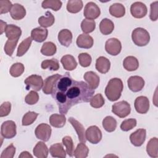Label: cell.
<instances>
[{
  "instance_id": "cell-28",
  "label": "cell",
  "mask_w": 158,
  "mask_h": 158,
  "mask_svg": "<svg viewBox=\"0 0 158 158\" xmlns=\"http://www.w3.org/2000/svg\"><path fill=\"white\" fill-rule=\"evenodd\" d=\"M49 123L51 126L56 128L63 127L66 122V118L64 114H52L49 117Z\"/></svg>"
},
{
  "instance_id": "cell-43",
  "label": "cell",
  "mask_w": 158,
  "mask_h": 158,
  "mask_svg": "<svg viewBox=\"0 0 158 158\" xmlns=\"http://www.w3.org/2000/svg\"><path fill=\"white\" fill-rule=\"evenodd\" d=\"M38 115V113L32 111H28L27 112L22 118V124L23 126H28L32 124L36 119Z\"/></svg>"
},
{
  "instance_id": "cell-22",
  "label": "cell",
  "mask_w": 158,
  "mask_h": 158,
  "mask_svg": "<svg viewBox=\"0 0 158 158\" xmlns=\"http://www.w3.org/2000/svg\"><path fill=\"white\" fill-rule=\"evenodd\" d=\"M48 30L46 28L37 27L33 28L31 31V37L33 40L38 42H43L48 37Z\"/></svg>"
},
{
  "instance_id": "cell-13",
  "label": "cell",
  "mask_w": 158,
  "mask_h": 158,
  "mask_svg": "<svg viewBox=\"0 0 158 158\" xmlns=\"http://www.w3.org/2000/svg\"><path fill=\"white\" fill-rule=\"evenodd\" d=\"M134 106L138 113L142 114H146L149 109V101L146 96H138L135 101Z\"/></svg>"
},
{
  "instance_id": "cell-6",
  "label": "cell",
  "mask_w": 158,
  "mask_h": 158,
  "mask_svg": "<svg viewBox=\"0 0 158 158\" xmlns=\"http://www.w3.org/2000/svg\"><path fill=\"white\" fill-rule=\"evenodd\" d=\"M16 128V124L14 121H5L2 123L1 127V136L6 139H11L17 134Z\"/></svg>"
},
{
  "instance_id": "cell-49",
  "label": "cell",
  "mask_w": 158,
  "mask_h": 158,
  "mask_svg": "<svg viewBox=\"0 0 158 158\" xmlns=\"http://www.w3.org/2000/svg\"><path fill=\"white\" fill-rule=\"evenodd\" d=\"M15 153V148L14 144L11 143L1 153V158H13Z\"/></svg>"
},
{
  "instance_id": "cell-29",
  "label": "cell",
  "mask_w": 158,
  "mask_h": 158,
  "mask_svg": "<svg viewBox=\"0 0 158 158\" xmlns=\"http://www.w3.org/2000/svg\"><path fill=\"white\" fill-rule=\"evenodd\" d=\"M114 29V24L112 20L109 19H103L99 23V30L104 35L110 34Z\"/></svg>"
},
{
  "instance_id": "cell-19",
  "label": "cell",
  "mask_w": 158,
  "mask_h": 158,
  "mask_svg": "<svg viewBox=\"0 0 158 158\" xmlns=\"http://www.w3.org/2000/svg\"><path fill=\"white\" fill-rule=\"evenodd\" d=\"M57 38L61 45L69 47L72 42V33L68 29H62L59 32Z\"/></svg>"
},
{
  "instance_id": "cell-4",
  "label": "cell",
  "mask_w": 158,
  "mask_h": 158,
  "mask_svg": "<svg viewBox=\"0 0 158 158\" xmlns=\"http://www.w3.org/2000/svg\"><path fill=\"white\" fill-rule=\"evenodd\" d=\"M112 112L120 118H125L131 112L130 104L126 101H121L114 104Z\"/></svg>"
},
{
  "instance_id": "cell-52",
  "label": "cell",
  "mask_w": 158,
  "mask_h": 158,
  "mask_svg": "<svg viewBox=\"0 0 158 158\" xmlns=\"http://www.w3.org/2000/svg\"><path fill=\"white\" fill-rule=\"evenodd\" d=\"M11 110V104L10 102L6 101L1 104L0 106V117H5L10 114Z\"/></svg>"
},
{
  "instance_id": "cell-2",
  "label": "cell",
  "mask_w": 158,
  "mask_h": 158,
  "mask_svg": "<svg viewBox=\"0 0 158 158\" xmlns=\"http://www.w3.org/2000/svg\"><path fill=\"white\" fill-rule=\"evenodd\" d=\"M123 89V85L122 80L118 78H113L109 81L105 88V94L109 101H115L120 98Z\"/></svg>"
},
{
  "instance_id": "cell-16",
  "label": "cell",
  "mask_w": 158,
  "mask_h": 158,
  "mask_svg": "<svg viewBox=\"0 0 158 158\" xmlns=\"http://www.w3.org/2000/svg\"><path fill=\"white\" fill-rule=\"evenodd\" d=\"M69 122L72 124V125L78 135L79 141L81 143H85L86 141V139L85 137V128L83 125L73 117H70L69 118Z\"/></svg>"
},
{
  "instance_id": "cell-30",
  "label": "cell",
  "mask_w": 158,
  "mask_h": 158,
  "mask_svg": "<svg viewBox=\"0 0 158 158\" xmlns=\"http://www.w3.org/2000/svg\"><path fill=\"white\" fill-rule=\"evenodd\" d=\"M49 152L53 157L65 158L66 157V152L64 149L61 143H55L49 148Z\"/></svg>"
},
{
  "instance_id": "cell-21",
  "label": "cell",
  "mask_w": 158,
  "mask_h": 158,
  "mask_svg": "<svg viewBox=\"0 0 158 158\" xmlns=\"http://www.w3.org/2000/svg\"><path fill=\"white\" fill-rule=\"evenodd\" d=\"M60 75L57 73L47 77L43 83V92L46 94H51L54 85L57 80L60 77Z\"/></svg>"
},
{
  "instance_id": "cell-18",
  "label": "cell",
  "mask_w": 158,
  "mask_h": 158,
  "mask_svg": "<svg viewBox=\"0 0 158 158\" xmlns=\"http://www.w3.org/2000/svg\"><path fill=\"white\" fill-rule=\"evenodd\" d=\"M10 15L15 20H21L25 16L26 10L22 5L19 3H15L12 5L10 10Z\"/></svg>"
},
{
  "instance_id": "cell-26",
  "label": "cell",
  "mask_w": 158,
  "mask_h": 158,
  "mask_svg": "<svg viewBox=\"0 0 158 158\" xmlns=\"http://www.w3.org/2000/svg\"><path fill=\"white\" fill-rule=\"evenodd\" d=\"M148 154L153 158L158 157V139L156 137L150 139L146 145Z\"/></svg>"
},
{
  "instance_id": "cell-38",
  "label": "cell",
  "mask_w": 158,
  "mask_h": 158,
  "mask_svg": "<svg viewBox=\"0 0 158 158\" xmlns=\"http://www.w3.org/2000/svg\"><path fill=\"white\" fill-rule=\"evenodd\" d=\"M62 5V2L59 0H45L42 2L41 7L43 9H51L54 11H57L61 8Z\"/></svg>"
},
{
  "instance_id": "cell-42",
  "label": "cell",
  "mask_w": 158,
  "mask_h": 158,
  "mask_svg": "<svg viewBox=\"0 0 158 158\" xmlns=\"http://www.w3.org/2000/svg\"><path fill=\"white\" fill-rule=\"evenodd\" d=\"M62 144L66 148V153L70 157L73 156L74 145L72 138L69 136H65L62 138Z\"/></svg>"
},
{
  "instance_id": "cell-24",
  "label": "cell",
  "mask_w": 158,
  "mask_h": 158,
  "mask_svg": "<svg viewBox=\"0 0 158 158\" xmlns=\"http://www.w3.org/2000/svg\"><path fill=\"white\" fill-rule=\"evenodd\" d=\"M33 154L38 158H46L48 156L49 149L44 142L39 141L33 149Z\"/></svg>"
},
{
  "instance_id": "cell-9",
  "label": "cell",
  "mask_w": 158,
  "mask_h": 158,
  "mask_svg": "<svg viewBox=\"0 0 158 158\" xmlns=\"http://www.w3.org/2000/svg\"><path fill=\"white\" fill-rule=\"evenodd\" d=\"M105 49L109 54L117 56L122 50L121 42L115 38H110L107 40L105 43Z\"/></svg>"
},
{
  "instance_id": "cell-44",
  "label": "cell",
  "mask_w": 158,
  "mask_h": 158,
  "mask_svg": "<svg viewBox=\"0 0 158 158\" xmlns=\"http://www.w3.org/2000/svg\"><path fill=\"white\" fill-rule=\"evenodd\" d=\"M89 102L91 107L98 109L104 106L105 101L102 94L101 93H98L94 96H92L89 101Z\"/></svg>"
},
{
  "instance_id": "cell-31",
  "label": "cell",
  "mask_w": 158,
  "mask_h": 158,
  "mask_svg": "<svg viewBox=\"0 0 158 158\" xmlns=\"http://www.w3.org/2000/svg\"><path fill=\"white\" fill-rule=\"evenodd\" d=\"M109 13L115 17L120 18L125 15V8L120 3H114L109 7Z\"/></svg>"
},
{
  "instance_id": "cell-14",
  "label": "cell",
  "mask_w": 158,
  "mask_h": 158,
  "mask_svg": "<svg viewBox=\"0 0 158 158\" xmlns=\"http://www.w3.org/2000/svg\"><path fill=\"white\" fill-rule=\"evenodd\" d=\"M146 136V130L144 128H139L130 135V140L133 145L139 147L145 141Z\"/></svg>"
},
{
  "instance_id": "cell-48",
  "label": "cell",
  "mask_w": 158,
  "mask_h": 158,
  "mask_svg": "<svg viewBox=\"0 0 158 158\" xmlns=\"http://www.w3.org/2000/svg\"><path fill=\"white\" fill-rule=\"evenodd\" d=\"M39 100V95L35 91H30V93L25 96V101L29 105L36 104Z\"/></svg>"
},
{
  "instance_id": "cell-20",
  "label": "cell",
  "mask_w": 158,
  "mask_h": 158,
  "mask_svg": "<svg viewBox=\"0 0 158 158\" xmlns=\"http://www.w3.org/2000/svg\"><path fill=\"white\" fill-rule=\"evenodd\" d=\"M6 36L8 40H18L22 35L21 28L13 24H9L7 25L5 30Z\"/></svg>"
},
{
  "instance_id": "cell-25",
  "label": "cell",
  "mask_w": 158,
  "mask_h": 158,
  "mask_svg": "<svg viewBox=\"0 0 158 158\" xmlns=\"http://www.w3.org/2000/svg\"><path fill=\"white\" fill-rule=\"evenodd\" d=\"M60 62L62 64L63 67L66 70H73L76 69L77 66V62L74 58V57L70 54H67L64 56L60 59Z\"/></svg>"
},
{
  "instance_id": "cell-35",
  "label": "cell",
  "mask_w": 158,
  "mask_h": 158,
  "mask_svg": "<svg viewBox=\"0 0 158 158\" xmlns=\"http://www.w3.org/2000/svg\"><path fill=\"white\" fill-rule=\"evenodd\" d=\"M31 37H28L23 40L19 45L17 51V56L22 57L23 56L30 48L31 42H32Z\"/></svg>"
},
{
  "instance_id": "cell-51",
  "label": "cell",
  "mask_w": 158,
  "mask_h": 158,
  "mask_svg": "<svg viewBox=\"0 0 158 158\" xmlns=\"http://www.w3.org/2000/svg\"><path fill=\"white\" fill-rule=\"evenodd\" d=\"M12 2L8 0H1L0 1V14H6L10 12L12 6Z\"/></svg>"
},
{
  "instance_id": "cell-23",
  "label": "cell",
  "mask_w": 158,
  "mask_h": 158,
  "mask_svg": "<svg viewBox=\"0 0 158 158\" xmlns=\"http://www.w3.org/2000/svg\"><path fill=\"white\" fill-rule=\"evenodd\" d=\"M110 67V60L104 57H99L96 61V69L101 73H106L109 72Z\"/></svg>"
},
{
  "instance_id": "cell-47",
  "label": "cell",
  "mask_w": 158,
  "mask_h": 158,
  "mask_svg": "<svg viewBox=\"0 0 158 158\" xmlns=\"http://www.w3.org/2000/svg\"><path fill=\"white\" fill-rule=\"evenodd\" d=\"M136 120L135 118H128L123 120L121 125H120V128L122 131H128L131 129H133L134 127L136 125Z\"/></svg>"
},
{
  "instance_id": "cell-5",
  "label": "cell",
  "mask_w": 158,
  "mask_h": 158,
  "mask_svg": "<svg viewBox=\"0 0 158 158\" xmlns=\"http://www.w3.org/2000/svg\"><path fill=\"white\" fill-rule=\"evenodd\" d=\"M26 85V89H32L33 91H38L43 86V80L40 75H31L28 77L24 81Z\"/></svg>"
},
{
  "instance_id": "cell-12",
  "label": "cell",
  "mask_w": 158,
  "mask_h": 158,
  "mask_svg": "<svg viewBox=\"0 0 158 158\" xmlns=\"http://www.w3.org/2000/svg\"><path fill=\"white\" fill-rule=\"evenodd\" d=\"M128 88L133 92H139L144 86V79L139 76H131L127 80Z\"/></svg>"
},
{
  "instance_id": "cell-53",
  "label": "cell",
  "mask_w": 158,
  "mask_h": 158,
  "mask_svg": "<svg viewBox=\"0 0 158 158\" xmlns=\"http://www.w3.org/2000/svg\"><path fill=\"white\" fill-rule=\"evenodd\" d=\"M19 158H22V157H23V158H26V157H28V158H29V157H30V158H32L33 157V156L28 152H27V151H23L19 156Z\"/></svg>"
},
{
  "instance_id": "cell-40",
  "label": "cell",
  "mask_w": 158,
  "mask_h": 158,
  "mask_svg": "<svg viewBox=\"0 0 158 158\" xmlns=\"http://www.w3.org/2000/svg\"><path fill=\"white\" fill-rule=\"evenodd\" d=\"M41 67L43 69H49L50 70L56 71L59 69V61L56 59L44 60L41 62Z\"/></svg>"
},
{
  "instance_id": "cell-3",
  "label": "cell",
  "mask_w": 158,
  "mask_h": 158,
  "mask_svg": "<svg viewBox=\"0 0 158 158\" xmlns=\"http://www.w3.org/2000/svg\"><path fill=\"white\" fill-rule=\"evenodd\" d=\"M133 42L138 46H145L150 41V35L148 31L143 28L138 27L134 29L131 33Z\"/></svg>"
},
{
  "instance_id": "cell-45",
  "label": "cell",
  "mask_w": 158,
  "mask_h": 158,
  "mask_svg": "<svg viewBox=\"0 0 158 158\" xmlns=\"http://www.w3.org/2000/svg\"><path fill=\"white\" fill-rule=\"evenodd\" d=\"M18 40H7L5 43L4 50L6 54L9 56H12L14 49L18 43Z\"/></svg>"
},
{
  "instance_id": "cell-10",
  "label": "cell",
  "mask_w": 158,
  "mask_h": 158,
  "mask_svg": "<svg viewBox=\"0 0 158 158\" xmlns=\"http://www.w3.org/2000/svg\"><path fill=\"white\" fill-rule=\"evenodd\" d=\"M52 130L51 127L46 123H41L38 125L35 130L36 137L44 142L48 141L51 135Z\"/></svg>"
},
{
  "instance_id": "cell-8",
  "label": "cell",
  "mask_w": 158,
  "mask_h": 158,
  "mask_svg": "<svg viewBox=\"0 0 158 158\" xmlns=\"http://www.w3.org/2000/svg\"><path fill=\"white\" fill-rule=\"evenodd\" d=\"M100 14V9L94 2H89L85 5L83 10V15L86 19L94 20L97 19Z\"/></svg>"
},
{
  "instance_id": "cell-1",
  "label": "cell",
  "mask_w": 158,
  "mask_h": 158,
  "mask_svg": "<svg viewBox=\"0 0 158 158\" xmlns=\"http://www.w3.org/2000/svg\"><path fill=\"white\" fill-rule=\"evenodd\" d=\"M94 93V90L87 83L73 80L66 72L55 82L51 94L57 104L59 112L65 115L72 106L89 102Z\"/></svg>"
},
{
  "instance_id": "cell-36",
  "label": "cell",
  "mask_w": 158,
  "mask_h": 158,
  "mask_svg": "<svg viewBox=\"0 0 158 158\" xmlns=\"http://www.w3.org/2000/svg\"><path fill=\"white\" fill-rule=\"evenodd\" d=\"M102 127L107 132L115 131L117 127V121L112 116H107L102 120Z\"/></svg>"
},
{
  "instance_id": "cell-46",
  "label": "cell",
  "mask_w": 158,
  "mask_h": 158,
  "mask_svg": "<svg viewBox=\"0 0 158 158\" xmlns=\"http://www.w3.org/2000/svg\"><path fill=\"white\" fill-rule=\"evenodd\" d=\"M78 58L80 65L83 67H89L92 61L91 56L86 52L80 53L78 56Z\"/></svg>"
},
{
  "instance_id": "cell-41",
  "label": "cell",
  "mask_w": 158,
  "mask_h": 158,
  "mask_svg": "<svg viewBox=\"0 0 158 158\" xmlns=\"http://www.w3.org/2000/svg\"><path fill=\"white\" fill-rule=\"evenodd\" d=\"M25 68L23 64L17 62L12 65L9 69V73L11 76L14 77H20L24 72Z\"/></svg>"
},
{
  "instance_id": "cell-27",
  "label": "cell",
  "mask_w": 158,
  "mask_h": 158,
  "mask_svg": "<svg viewBox=\"0 0 158 158\" xmlns=\"http://www.w3.org/2000/svg\"><path fill=\"white\" fill-rule=\"evenodd\" d=\"M123 66L124 69L127 71H135L137 70L139 67V62L138 59L134 56H127L123 60Z\"/></svg>"
},
{
  "instance_id": "cell-39",
  "label": "cell",
  "mask_w": 158,
  "mask_h": 158,
  "mask_svg": "<svg viewBox=\"0 0 158 158\" xmlns=\"http://www.w3.org/2000/svg\"><path fill=\"white\" fill-rule=\"evenodd\" d=\"M96 28V22L93 20L83 19L81 23V28L83 33H89L93 32Z\"/></svg>"
},
{
  "instance_id": "cell-11",
  "label": "cell",
  "mask_w": 158,
  "mask_h": 158,
  "mask_svg": "<svg viewBox=\"0 0 158 158\" xmlns=\"http://www.w3.org/2000/svg\"><path fill=\"white\" fill-rule=\"evenodd\" d=\"M130 12L133 17L136 19H141L145 17L147 14V7L141 2H135L131 5Z\"/></svg>"
},
{
  "instance_id": "cell-34",
  "label": "cell",
  "mask_w": 158,
  "mask_h": 158,
  "mask_svg": "<svg viewBox=\"0 0 158 158\" xmlns=\"http://www.w3.org/2000/svg\"><path fill=\"white\" fill-rule=\"evenodd\" d=\"M57 51V47L54 43L51 41L45 42L41 48V53L46 56H51L56 54Z\"/></svg>"
},
{
  "instance_id": "cell-50",
  "label": "cell",
  "mask_w": 158,
  "mask_h": 158,
  "mask_svg": "<svg viewBox=\"0 0 158 158\" xmlns=\"http://www.w3.org/2000/svg\"><path fill=\"white\" fill-rule=\"evenodd\" d=\"M149 18L152 21H156L158 18V1H154L150 5Z\"/></svg>"
},
{
  "instance_id": "cell-37",
  "label": "cell",
  "mask_w": 158,
  "mask_h": 158,
  "mask_svg": "<svg viewBox=\"0 0 158 158\" xmlns=\"http://www.w3.org/2000/svg\"><path fill=\"white\" fill-rule=\"evenodd\" d=\"M89 149L84 143L78 144L77 148L74 150L73 155L76 158H85L88 156Z\"/></svg>"
},
{
  "instance_id": "cell-54",
  "label": "cell",
  "mask_w": 158,
  "mask_h": 158,
  "mask_svg": "<svg viewBox=\"0 0 158 158\" xmlns=\"http://www.w3.org/2000/svg\"><path fill=\"white\" fill-rule=\"evenodd\" d=\"M0 22H1V25H0V27H1V35H2V33L4 31H5L7 25V23L6 22H3L2 20H1Z\"/></svg>"
},
{
  "instance_id": "cell-33",
  "label": "cell",
  "mask_w": 158,
  "mask_h": 158,
  "mask_svg": "<svg viewBox=\"0 0 158 158\" xmlns=\"http://www.w3.org/2000/svg\"><path fill=\"white\" fill-rule=\"evenodd\" d=\"M83 6V1L81 0H69L67 4V10L70 13L76 14L82 9Z\"/></svg>"
},
{
  "instance_id": "cell-7",
  "label": "cell",
  "mask_w": 158,
  "mask_h": 158,
  "mask_svg": "<svg viewBox=\"0 0 158 158\" xmlns=\"http://www.w3.org/2000/svg\"><path fill=\"white\" fill-rule=\"evenodd\" d=\"M86 140L92 144H98L102 139V132L96 125L89 127L85 131Z\"/></svg>"
},
{
  "instance_id": "cell-17",
  "label": "cell",
  "mask_w": 158,
  "mask_h": 158,
  "mask_svg": "<svg viewBox=\"0 0 158 158\" xmlns=\"http://www.w3.org/2000/svg\"><path fill=\"white\" fill-rule=\"evenodd\" d=\"M85 80L87 82L88 85L93 89H96L99 84V77L93 71L86 72L83 76Z\"/></svg>"
},
{
  "instance_id": "cell-15",
  "label": "cell",
  "mask_w": 158,
  "mask_h": 158,
  "mask_svg": "<svg viewBox=\"0 0 158 158\" xmlns=\"http://www.w3.org/2000/svg\"><path fill=\"white\" fill-rule=\"evenodd\" d=\"M93 38L89 35L82 33L77 38L76 43L78 48L83 49H89L93 46Z\"/></svg>"
},
{
  "instance_id": "cell-32",
  "label": "cell",
  "mask_w": 158,
  "mask_h": 158,
  "mask_svg": "<svg viewBox=\"0 0 158 158\" xmlns=\"http://www.w3.org/2000/svg\"><path fill=\"white\" fill-rule=\"evenodd\" d=\"M55 21V18L52 14L47 11L44 16H41L38 19V23L43 28H47L52 26Z\"/></svg>"
}]
</instances>
